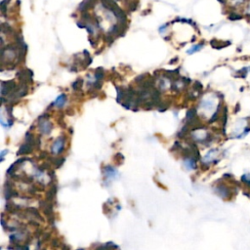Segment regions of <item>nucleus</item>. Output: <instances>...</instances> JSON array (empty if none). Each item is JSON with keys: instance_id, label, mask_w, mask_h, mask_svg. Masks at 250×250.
<instances>
[{"instance_id": "3", "label": "nucleus", "mask_w": 250, "mask_h": 250, "mask_svg": "<svg viewBox=\"0 0 250 250\" xmlns=\"http://www.w3.org/2000/svg\"><path fill=\"white\" fill-rule=\"evenodd\" d=\"M32 145L31 144H28V143H24L23 144L21 147L19 149V152H18V156H21V154H28V153H31V151H32Z\"/></svg>"}, {"instance_id": "8", "label": "nucleus", "mask_w": 250, "mask_h": 250, "mask_svg": "<svg viewBox=\"0 0 250 250\" xmlns=\"http://www.w3.org/2000/svg\"><path fill=\"white\" fill-rule=\"evenodd\" d=\"M197 117V111L194 108H191L189 109L187 112V119L188 120H192V119H194Z\"/></svg>"}, {"instance_id": "5", "label": "nucleus", "mask_w": 250, "mask_h": 250, "mask_svg": "<svg viewBox=\"0 0 250 250\" xmlns=\"http://www.w3.org/2000/svg\"><path fill=\"white\" fill-rule=\"evenodd\" d=\"M216 193L219 194L220 197H223V198H228L230 197V193L228 192V189L227 187L225 186H219L217 189H216Z\"/></svg>"}, {"instance_id": "17", "label": "nucleus", "mask_w": 250, "mask_h": 250, "mask_svg": "<svg viewBox=\"0 0 250 250\" xmlns=\"http://www.w3.org/2000/svg\"><path fill=\"white\" fill-rule=\"evenodd\" d=\"M219 1H220V2H222V3H224V2H225L224 0H219Z\"/></svg>"}, {"instance_id": "18", "label": "nucleus", "mask_w": 250, "mask_h": 250, "mask_svg": "<svg viewBox=\"0 0 250 250\" xmlns=\"http://www.w3.org/2000/svg\"><path fill=\"white\" fill-rule=\"evenodd\" d=\"M78 250H84V249H82V248H80V249H78Z\"/></svg>"}, {"instance_id": "13", "label": "nucleus", "mask_w": 250, "mask_h": 250, "mask_svg": "<svg viewBox=\"0 0 250 250\" xmlns=\"http://www.w3.org/2000/svg\"><path fill=\"white\" fill-rule=\"evenodd\" d=\"M194 89H196L197 91H200V90L202 89L201 83L199 82V81H196V83H194Z\"/></svg>"}, {"instance_id": "7", "label": "nucleus", "mask_w": 250, "mask_h": 250, "mask_svg": "<svg viewBox=\"0 0 250 250\" xmlns=\"http://www.w3.org/2000/svg\"><path fill=\"white\" fill-rule=\"evenodd\" d=\"M56 192H57V187L55 186V185H53L52 188L49 189V191L47 192V194H46L48 202L52 203V201L54 200V198H55V196H56Z\"/></svg>"}, {"instance_id": "14", "label": "nucleus", "mask_w": 250, "mask_h": 250, "mask_svg": "<svg viewBox=\"0 0 250 250\" xmlns=\"http://www.w3.org/2000/svg\"><path fill=\"white\" fill-rule=\"evenodd\" d=\"M229 19L230 20H239V19H241V17L239 16V15H237V14H232V15H230V17H229Z\"/></svg>"}, {"instance_id": "12", "label": "nucleus", "mask_w": 250, "mask_h": 250, "mask_svg": "<svg viewBox=\"0 0 250 250\" xmlns=\"http://www.w3.org/2000/svg\"><path fill=\"white\" fill-rule=\"evenodd\" d=\"M202 46H203L202 44H198V45H196V46H193V48H192L191 50H189V51H188V53H189V54H193V53H194V52L198 51V50H200V49L202 48Z\"/></svg>"}, {"instance_id": "10", "label": "nucleus", "mask_w": 250, "mask_h": 250, "mask_svg": "<svg viewBox=\"0 0 250 250\" xmlns=\"http://www.w3.org/2000/svg\"><path fill=\"white\" fill-rule=\"evenodd\" d=\"M82 84H83V80H82V79H77L75 82L72 83V88L74 90H78V89L81 88Z\"/></svg>"}, {"instance_id": "6", "label": "nucleus", "mask_w": 250, "mask_h": 250, "mask_svg": "<svg viewBox=\"0 0 250 250\" xmlns=\"http://www.w3.org/2000/svg\"><path fill=\"white\" fill-rule=\"evenodd\" d=\"M66 102H67V96L64 94H62V95H60L56 101L54 102V105H55V107H57V108H63L64 105L66 104Z\"/></svg>"}, {"instance_id": "11", "label": "nucleus", "mask_w": 250, "mask_h": 250, "mask_svg": "<svg viewBox=\"0 0 250 250\" xmlns=\"http://www.w3.org/2000/svg\"><path fill=\"white\" fill-rule=\"evenodd\" d=\"M104 77V72H103V69L101 68H98L96 72H95V78H96V80H101V79Z\"/></svg>"}, {"instance_id": "16", "label": "nucleus", "mask_w": 250, "mask_h": 250, "mask_svg": "<svg viewBox=\"0 0 250 250\" xmlns=\"http://www.w3.org/2000/svg\"><path fill=\"white\" fill-rule=\"evenodd\" d=\"M63 250H71V248H69V246H68V245H64Z\"/></svg>"}, {"instance_id": "2", "label": "nucleus", "mask_w": 250, "mask_h": 250, "mask_svg": "<svg viewBox=\"0 0 250 250\" xmlns=\"http://www.w3.org/2000/svg\"><path fill=\"white\" fill-rule=\"evenodd\" d=\"M39 120V125L38 128L40 130V132L44 135H49L52 132L53 130V125L47 119H38Z\"/></svg>"}, {"instance_id": "15", "label": "nucleus", "mask_w": 250, "mask_h": 250, "mask_svg": "<svg viewBox=\"0 0 250 250\" xmlns=\"http://www.w3.org/2000/svg\"><path fill=\"white\" fill-rule=\"evenodd\" d=\"M234 2H236L237 4H241V3H243L244 1H245V0H233Z\"/></svg>"}, {"instance_id": "4", "label": "nucleus", "mask_w": 250, "mask_h": 250, "mask_svg": "<svg viewBox=\"0 0 250 250\" xmlns=\"http://www.w3.org/2000/svg\"><path fill=\"white\" fill-rule=\"evenodd\" d=\"M104 172H105V175H106V178H116V175H117V171L114 168H112V166H107L105 167L104 169Z\"/></svg>"}, {"instance_id": "1", "label": "nucleus", "mask_w": 250, "mask_h": 250, "mask_svg": "<svg viewBox=\"0 0 250 250\" xmlns=\"http://www.w3.org/2000/svg\"><path fill=\"white\" fill-rule=\"evenodd\" d=\"M64 141H66V139H64V136L59 137L53 144V146L51 148V153L53 154L62 153V152L64 151Z\"/></svg>"}, {"instance_id": "9", "label": "nucleus", "mask_w": 250, "mask_h": 250, "mask_svg": "<svg viewBox=\"0 0 250 250\" xmlns=\"http://www.w3.org/2000/svg\"><path fill=\"white\" fill-rule=\"evenodd\" d=\"M54 164H55V166H56V168H60L61 167L64 162V157H59V158H54V160H53Z\"/></svg>"}]
</instances>
